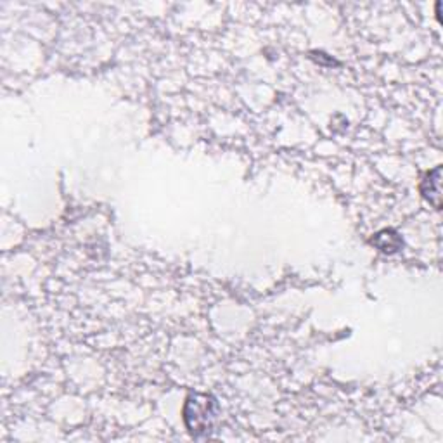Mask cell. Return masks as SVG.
<instances>
[{
    "label": "cell",
    "mask_w": 443,
    "mask_h": 443,
    "mask_svg": "<svg viewBox=\"0 0 443 443\" xmlns=\"http://www.w3.org/2000/svg\"><path fill=\"white\" fill-rule=\"evenodd\" d=\"M371 244L378 248L379 251L386 253V255H393V253L400 251L402 246H404V239H402V236L397 230L385 229L372 237Z\"/></svg>",
    "instance_id": "obj_3"
},
{
    "label": "cell",
    "mask_w": 443,
    "mask_h": 443,
    "mask_svg": "<svg viewBox=\"0 0 443 443\" xmlns=\"http://www.w3.org/2000/svg\"><path fill=\"white\" fill-rule=\"evenodd\" d=\"M440 184H442V166H437L435 170L426 173L424 180L421 182V194L424 199L430 201L437 210H440Z\"/></svg>",
    "instance_id": "obj_2"
},
{
    "label": "cell",
    "mask_w": 443,
    "mask_h": 443,
    "mask_svg": "<svg viewBox=\"0 0 443 443\" xmlns=\"http://www.w3.org/2000/svg\"><path fill=\"white\" fill-rule=\"evenodd\" d=\"M218 404L213 395L191 393L185 398L184 423L192 438H208L213 433Z\"/></svg>",
    "instance_id": "obj_1"
}]
</instances>
